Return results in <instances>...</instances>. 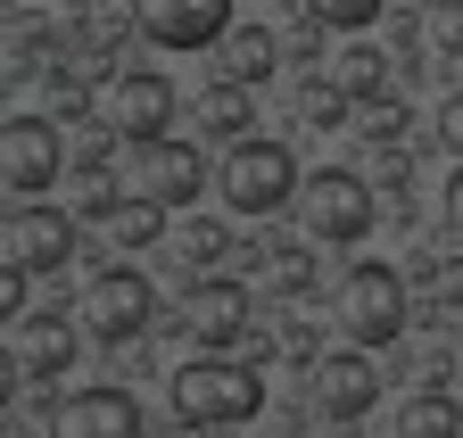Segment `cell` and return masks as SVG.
Wrapping results in <instances>:
<instances>
[{
    "instance_id": "1",
    "label": "cell",
    "mask_w": 463,
    "mask_h": 438,
    "mask_svg": "<svg viewBox=\"0 0 463 438\" xmlns=\"http://www.w3.org/2000/svg\"><path fill=\"white\" fill-rule=\"evenodd\" d=\"M165 405L183 430H249L265 414V372L241 364L232 348H207L199 364H183L165 380Z\"/></svg>"
},
{
    "instance_id": "2",
    "label": "cell",
    "mask_w": 463,
    "mask_h": 438,
    "mask_svg": "<svg viewBox=\"0 0 463 438\" xmlns=\"http://www.w3.org/2000/svg\"><path fill=\"white\" fill-rule=\"evenodd\" d=\"M298 157H289L281 141H223V166H215V191H223V207L232 215H273V207H289L298 199Z\"/></svg>"
},
{
    "instance_id": "3",
    "label": "cell",
    "mask_w": 463,
    "mask_h": 438,
    "mask_svg": "<svg viewBox=\"0 0 463 438\" xmlns=\"http://www.w3.org/2000/svg\"><path fill=\"white\" fill-rule=\"evenodd\" d=\"M298 224H307L315 240H331V248L364 240V232H373V191H364V174H347V166H315V174L298 182Z\"/></svg>"
},
{
    "instance_id": "4",
    "label": "cell",
    "mask_w": 463,
    "mask_h": 438,
    "mask_svg": "<svg viewBox=\"0 0 463 438\" xmlns=\"http://www.w3.org/2000/svg\"><path fill=\"white\" fill-rule=\"evenodd\" d=\"M339 322H347V340H356V348L405 340V282H397L389 265H347V282H339Z\"/></svg>"
},
{
    "instance_id": "5",
    "label": "cell",
    "mask_w": 463,
    "mask_h": 438,
    "mask_svg": "<svg viewBox=\"0 0 463 438\" xmlns=\"http://www.w3.org/2000/svg\"><path fill=\"white\" fill-rule=\"evenodd\" d=\"M58 174H67V141H58L50 116H9L0 125V191L9 199H42Z\"/></svg>"
},
{
    "instance_id": "6",
    "label": "cell",
    "mask_w": 463,
    "mask_h": 438,
    "mask_svg": "<svg viewBox=\"0 0 463 438\" xmlns=\"http://www.w3.org/2000/svg\"><path fill=\"white\" fill-rule=\"evenodd\" d=\"M149 314H157V290L141 282L133 265H108V273H91V290H83V322H91V340H99V348H125V340H141V331H149Z\"/></svg>"
},
{
    "instance_id": "7",
    "label": "cell",
    "mask_w": 463,
    "mask_h": 438,
    "mask_svg": "<svg viewBox=\"0 0 463 438\" xmlns=\"http://www.w3.org/2000/svg\"><path fill=\"white\" fill-rule=\"evenodd\" d=\"M133 33L157 50H215L232 33V0H125Z\"/></svg>"
},
{
    "instance_id": "8",
    "label": "cell",
    "mask_w": 463,
    "mask_h": 438,
    "mask_svg": "<svg viewBox=\"0 0 463 438\" xmlns=\"http://www.w3.org/2000/svg\"><path fill=\"white\" fill-rule=\"evenodd\" d=\"M99 116H108V133H116V141L149 149V141H165V133H174V83L133 67V75H116V83H108Z\"/></svg>"
},
{
    "instance_id": "9",
    "label": "cell",
    "mask_w": 463,
    "mask_h": 438,
    "mask_svg": "<svg viewBox=\"0 0 463 438\" xmlns=\"http://www.w3.org/2000/svg\"><path fill=\"white\" fill-rule=\"evenodd\" d=\"M50 438H141V397L133 389H75L50 405Z\"/></svg>"
},
{
    "instance_id": "10",
    "label": "cell",
    "mask_w": 463,
    "mask_h": 438,
    "mask_svg": "<svg viewBox=\"0 0 463 438\" xmlns=\"http://www.w3.org/2000/svg\"><path fill=\"white\" fill-rule=\"evenodd\" d=\"M0 240H9V256H17L25 273H58V265L75 256V240H83V232H75V215H58V207L25 199L9 224H0Z\"/></svg>"
},
{
    "instance_id": "11",
    "label": "cell",
    "mask_w": 463,
    "mask_h": 438,
    "mask_svg": "<svg viewBox=\"0 0 463 438\" xmlns=\"http://www.w3.org/2000/svg\"><path fill=\"white\" fill-rule=\"evenodd\" d=\"M373 397H381V372L364 364V348H331V356H315V405H323L331 422H364Z\"/></svg>"
},
{
    "instance_id": "12",
    "label": "cell",
    "mask_w": 463,
    "mask_h": 438,
    "mask_svg": "<svg viewBox=\"0 0 463 438\" xmlns=\"http://www.w3.org/2000/svg\"><path fill=\"white\" fill-rule=\"evenodd\" d=\"M207 182H215V166H207L191 141H174V133H165V141H149V149H141V191H149L157 207H191Z\"/></svg>"
},
{
    "instance_id": "13",
    "label": "cell",
    "mask_w": 463,
    "mask_h": 438,
    "mask_svg": "<svg viewBox=\"0 0 463 438\" xmlns=\"http://www.w3.org/2000/svg\"><path fill=\"white\" fill-rule=\"evenodd\" d=\"M183 331H191L199 348H232V340L249 331V290H241V282H215V273H207V282H191Z\"/></svg>"
},
{
    "instance_id": "14",
    "label": "cell",
    "mask_w": 463,
    "mask_h": 438,
    "mask_svg": "<svg viewBox=\"0 0 463 438\" xmlns=\"http://www.w3.org/2000/svg\"><path fill=\"white\" fill-rule=\"evenodd\" d=\"M83 215L99 224V240H108V248H125V256H133V248H157V240H165V215H174V207H157L149 191H141V199L91 191V199H83Z\"/></svg>"
},
{
    "instance_id": "15",
    "label": "cell",
    "mask_w": 463,
    "mask_h": 438,
    "mask_svg": "<svg viewBox=\"0 0 463 438\" xmlns=\"http://www.w3.org/2000/svg\"><path fill=\"white\" fill-rule=\"evenodd\" d=\"M273 67H281V50H273L265 25H232V33L215 42V83H249V91H257Z\"/></svg>"
},
{
    "instance_id": "16",
    "label": "cell",
    "mask_w": 463,
    "mask_h": 438,
    "mask_svg": "<svg viewBox=\"0 0 463 438\" xmlns=\"http://www.w3.org/2000/svg\"><path fill=\"white\" fill-rule=\"evenodd\" d=\"M17 356H25L33 380H58V372L75 364V322H67V314H33L25 340H17Z\"/></svg>"
},
{
    "instance_id": "17",
    "label": "cell",
    "mask_w": 463,
    "mask_h": 438,
    "mask_svg": "<svg viewBox=\"0 0 463 438\" xmlns=\"http://www.w3.org/2000/svg\"><path fill=\"white\" fill-rule=\"evenodd\" d=\"M397 438H463V405L447 389H422L397 405Z\"/></svg>"
},
{
    "instance_id": "18",
    "label": "cell",
    "mask_w": 463,
    "mask_h": 438,
    "mask_svg": "<svg viewBox=\"0 0 463 438\" xmlns=\"http://www.w3.org/2000/svg\"><path fill=\"white\" fill-rule=\"evenodd\" d=\"M381 75H389V67H381L373 42H347L339 59H331V83H339L347 99H381Z\"/></svg>"
},
{
    "instance_id": "19",
    "label": "cell",
    "mask_w": 463,
    "mask_h": 438,
    "mask_svg": "<svg viewBox=\"0 0 463 438\" xmlns=\"http://www.w3.org/2000/svg\"><path fill=\"white\" fill-rule=\"evenodd\" d=\"M249 116H257V99H249V83H215V107H207V125H215V141H249Z\"/></svg>"
},
{
    "instance_id": "20",
    "label": "cell",
    "mask_w": 463,
    "mask_h": 438,
    "mask_svg": "<svg viewBox=\"0 0 463 438\" xmlns=\"http://www.w3.org/2000/svg\"><path fill=\"white\" fill-rule=\"evenodd\" d=\"M298 116H307V125H323V133H331V125H347V91H339L331 75H323V83H307V91H298Z\"/></svg>"
},
{
    "instance_id": "21",
    "label": "cell",
    "mask_w": 463,
    "mask_h": 438,
    "mask_svg": "<svg viewBox=\"0 0 463 438\" xmlns=\"http://www.w3.org/2000/svg\"><path fill=\"white\" fill-rule=\"evenodd\" d=\"M307 17H323V25H339V33H364L373 17H381V0H298Z\"/></svg>"
},
{
    "instance_id": "22",
    "label": "cell",
    "mask_w": 463,
    "mask_h": 438,
    "mask_svg": "<svg viewBox=\"0 0 463 438\" xmlns=\"http://www.w3.org/2000/svg\"><path fill=\"white\" fill-rule=\"evenodd\" d=\"M232 248V224H215V215H191V224H183V256L191 265H215Z\"/></svg>"
},
{
    "instance_id": "23",
    "label": "cell",
    "mask_w": 463,
    "mask_h": 438,
    "mask_svg": "<svg viewBox=\"0 0 463 438\" xmlns=\"http://www.w3.org/2000/svg\"><path fill=\"white\" fill-rule=\"evenodd\" d=\"M430 50L463 59V0H430Z\"/></svg>"
},
{
    "instance_id": "24",
    "label": "cell",
    "mask_w": 463,
    "mask_h": 438,
    "mask_svg": "<svg viewBox=\"0 0 463 438\" xmlns=\"http://www.w3.org/2000/svg\"><path fill=\"white\" fill-rule=\"evenodd\" d=\"M25 290H33V273L17 256H0V322H17L25 314Z\"/></svg>"
},
{
    "instance_id": "25",
    "label": "cell",
    "mask_w": 463,
    "mask_h": 438,
    "mask_svg": "<svg viewBox=\"0 0 463 438\" xmlns=\"http://www.w3.org/2000/svg\"><path fill=\"white\" fill-rule=\"evenodd\" d=\"M273 273H281V290H289V298H307V290H315V265H307L298 248H281V256H273Z\"/></svg>"
},
{
    "instance_id": "26",
    "label": "cell",
    "mask_w": 463,
    "mask_h": 438,
    "mask_svg": "<svg viewBox=\"0 0 463 438\" xmlns=\"http://www.w3.org/2000/svg\"><path fill=\"white\" fill-rule=\"evenodd\" d=\"M364 133H373V141H397V133H405V107H389V99H364Z\"/></svg>"
},
{
    "instance_id": "27",
    "label": "cell",
    "mask_w": 463,
    "mask_h": 438,
    "mask_svg": "<svg viewBox=\"0 0 463 438\" xmlns=\"http://www.w3.org/2000/svg\"><path fill=\"white\" fill-rule=\"evenodd\" d=\"M439 141H447V149H455V157H463V91H455V99H447V107H439Z\"/></svg>"
},
{
    "instance_id": "28",
    "label": "cell",
    "mask_w": 463,
    "mask_h": 438,
    "mask_svg": "<svg viewBox=\"0 0 463 438\" xmlns=\"http://www.w3.org/2000/svg\"><path fill=\"white\" fill-rule=\"evenodd\" d=\"M91 107V91H83V75H58V116H83Z\"/></svg>"
},
{
    "instance_id": "29",
    "label": "cell",
    "mask_w": 463,
    "mask_h": 438,
    "mask_svg": "<svg viewBox=\"0 0 463 438\" xmlns=\"http://www.w3.org/2000/svg\"><path fill=\"white\" fill-rule=\"evenodd\" d=\"M447 232H455V248H463V166L447 174Z\"/></svg>"
},
{
    "instance_id": "30",
    "label": "cell",
    "mask_w": 463,
    "mask_h": 438,
    "mask_svg": "<svg viewBox=\"0 0 463 438\" xmlns=\"http://www.w3.org/2000/svg\"><path fill=\"white\" fill-rule=\"evenodd\" d=\"M17 380H25V356H9V348H0V405L17 397Z\"/></svg>"
},
{
    "instance_id": "31",
    "label": "cell",
    "mask_w": 463,
    "mask_h": 438,
    "mask_svg": "<svg viewBox=\"0 0 463 438\" xmlns=\"http://www.w3.org/2000/svg\"><path fill=\"white\" fill-rule=\"evenodd\" d=\"M439 282V306H463V265H447V273H430Z\"/></svg>"
},
{
    "instance_id": "32",
    "label": "cell",
    "mask_w": 463,
    "mask_h": 438,
    "mask_svg": "<svg viewBox=\"0 0 463 438\" xmlns=\"http://www.w3.org/2000/svg\"><path fill=\"white\" fill-rule=\"evenodd\" d=\"M265 438H289V430H265Z\"/></svg>"
}]
</instances>
